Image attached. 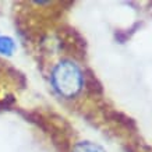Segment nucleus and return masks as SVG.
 <instances>
[{
  "label": "nucleus",
  "mask_w": 152,
  "mask_h": 152,
  "mask_svg": "<svg viewBox=\"0 0 152 152\" xmlns=\"http://www.w3.org/2000/svg\"><path fill=\"white\" fill-rule=\"evenodd\" d=\"M52 83L56 91L66 98H71L80 92L83 87V74L73 61H61L52 73Z\"/></svg>",
  "instance_id": "1"
},
{
  "label": "nucleus",
  "mask_w": 152,
  "mask_h": 152,
  "mask_svg": "<svg viewBox=\"0 0 152 152\" xmlns=\"http://www.w3.org/2000/svg\"><path fill=\"white\" fill-rule=\"evenodd\" d=\"M15 50V43L9 37H0V55L11 56Z\"/></svg>",
  "instance_id": "2"
},
{
  "label": "nucleus",
  "mask_w": 152,
  "mask_h": 152,
  "mask_svg": "<svg viewBox=\"0 0 152 152\" xmlns=\"http://www.w3.org/2000/svg\"><path fill=\"white\" fill-rule=\"evenodd\" d=\"M73 152H105L99 145L92 142H78L74 147Z\"/></svg>",
  "instance_id": "3"
}]
</instances>
